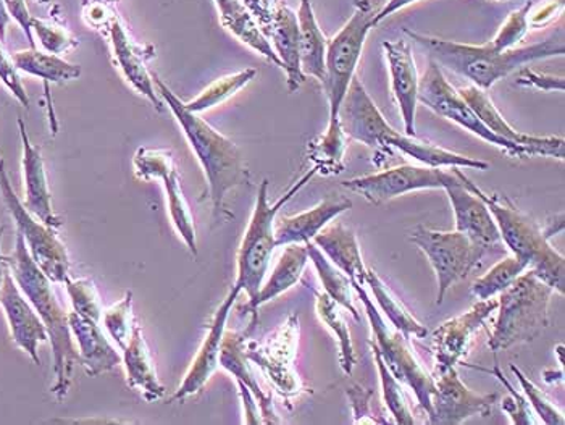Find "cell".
<instances>
[{
  "instance_id": "1",
  "label": "cell",
  "mask_w": 565,
  "mask_h": 425,
  "mask_svg": "<svg viewBox=\"0 0 565 425\" xmlns=\"http://www.w3.org/2000/svg\"><path fill=\"white\" fill-rule=\"evenodd\" d=\"M152 79L160 99L172 110L204 170L214 221H220L226 215L232 217L225 209L226 194L241 184L249 183L250 180L243 152L236 142L211 127L204 118L199 117V114L190 113L183 100L157 73L152 72Z\"/></svg>"
},
{
  "instance_id": "2",
  "label": "cell",
  "mask_w": 565,
  "mask_h": 425,
  "mask_svg": "<svg viewBox=\"0 0 565 425\" xmlns=\"http://www.w3.org/2000/svg\"><path fill=\"white\" fill-rule=\"evenodd\" d=\"M341 127L348 139L362 142L375 152L397 149L403 155L413 157L424 166L430 167H459V169H490V163L473 157L456 155L448 149L439 148L431 142L422 141L417 136H409L394 130L380 113L372 97L369 96L364 83L354 75L347 96L341 103L340 113Z\"/></svg>"
},
{
  "instance_id": "3",
  "label": "cell",
  "mask_w": 565,
  "mask_h": 425,
  "mask_svg": "<svg viewBox=\"0 0 565 425\" xmlns=\"http://www.w3.org/2000/svg\"><path fill=\"white\" fill-rule=\"evenodd\" d=\"M404 34L415 44L428 52L431 61L439 67L451 70L457 75L470 79L473 85L488 91L498 82L511 75L522 65L544 59L563 57L565 43L563 31L547 38L542 43L523 45V47L497 51L490 43L473 45L460 44L455 41L439 40L417 31L404 28Z\"/></svg>"
},
{
  "instance_id": "4",
  "label": "cell",
  "mask_w": 565,
  "mask_h": 425,
  "mask_svg": "<svg viewBox=\"0 0 565 425\" xmlns=\"http://www.w3.org/2000/svg\"><path fill=\"white\" fill-rule=\"evenodd\" d=\"M6 263L20 290L30 299L47 329L54 362V383L51 392L58 402H62L72 389L75 365L79 364L78 350L70 330L68 312L62 308L52 288V281L34 263L20 233H17L15 249L10 256H6Z\"/></svg>"
},
{
  "instance_id": "5",
  "label": "cell",
  "mask_w": 565,
  "mask_h": 425,
  "mask_svg": "<svg viewBox=\"0 0 565 425\" xmlns=\"http://www.w3.org/2000/svg\"><path fill=\"white\" fill-rule=\"evenodd\" d=\"M452 172L480 198L493 214L494 222L500 229L501 240L512 254L535 272L536 277L546 281L554 291L565 293V259L551 246L550 238L542 225L536 224L530 215L522 212L508 196L484 193L477 187L459 167H452Z\"/></svg>"
},
{
  "instance_id": "6",
  "label": "cell",
  "mask_w": 565,
  "mask_h": 425,
  "mask_svg": "<svg viewBox=\"0 0 565 425\" xmlns=\"http://www.w3.org/2000/svg\"><path fill=\"white\" fill-rule=\"evenodd\" d=\"M553 288L536 277L535 272L519 275L498 299V319L488 347L491 351L509 350L515 344L535 340L550 327V308Z\"/></svg>"
},
{
  "instance_id": "7",
  "label": "cell",
  "mask_w": 565,
  "mask_h": 425,
  "mask_svg": "<svg viewBox=\"0 0 565 425\" xmlns=\"http://www.w3.org/2000/svg\"><path fill=\"white\" fill-rule=\"evenodd\" d=\"M316 176L317 170L312 167L274 204L268 201V180L262 181L249 225H247L239 245L238 261H236L238 270H236V281L233 285L241 293H246L247 301L256 298L265 281L268 267H270L271 256L277 247V243H275L277 215Z\"/></svg>"
},
{
  "instance_id": "8",
  "label": "cell",
  "mask_w": 565,
  "mask_h": 425,
  "mask_svg": "<svg viewBox=\"0 0 565 425\" xmlns=\"http://www.w3.org/2000/svg\"><path fill=\"white\" fill-rule=\"evenodd\" d=\"M373 6L370 0H354V12L347 24L341 28L340 33L328 41L326 59V82L322 83L326 89L328 103H330V120L328 125L340 121L341 103L347 96L349 85L355 75L362 51L370 30L373 26Z\"/></svg>"
},
{
  "instance_id": "9",
  "label": "cell",
  "mask_w": 565,
  "mask_h": 425,
  "mask_svg": "<svg viewBox=\"0 0 565 425\" xmlns=\"http://www.w3.org/2000/svg\"><path fill=\"white\" fill-rule=\"evenodd\" d=\"M352 290L358 293L364 305L365 314L372 329L373 340L375 343L370 344L373 350L379 351L383 362L390 372L404 385L413 390L415 399L420 404L425 413H430L431 395H434L435 381L424 365L415 358L414 351L411 350L407 338L403 333L397 332L393 326H388L383 319L382 312L375 308V302L370 299L364 285L352 284Z\"/></svg>"
},
{
  "instance_id": "10",
  "label": "cell",
  "mask_w": 565,
  "mask_h": 425,
  "mask_svg": "<svg viewBox=\"0 0 565 425\" xmlns=\"http://www.w3.org/2000/svg\"><path fill=\"white\" fill-rule=\"evenodd\" d=\"M0 196H2L10 217L15 222L17 233L23 236L34 263L52 284L65 285L70 278V270H72L68 251L58 238L57 230L51 229L40 219L34 217L17 196L2 156H0Z\"/></svg>"
},
{
  "instance_id": "11",
  "label": "cell",
  "mask_w": 565,
  "mask_h": 425,
  "mask_svg": "<svg viewBox=\"0 0 565 425\" xmlns=\"http://www.w3.org/2000/svg\"><path fill=\"white\" fill-rule=\"evenodd\" d=\"M411 242L427 256L428 263L434 267L438 281V306L445 301L449 288L477 269L484 254L490 253L487 247L457 230L443 232L418 225L411 233Z\"/></svg>"
},
{
  "instance_id": "12",
  "label": "cell",
  "mask_w": 565,
  "mask_h": 425,
  "mask_svg": "<svg viewBox=\"0 0 565 425\" xmlns=\"http://www.w3.org/2000/svg\"><path fill=\"white\" fill-rule=\"evenodd\" d=\"M418 103L434 110L436 115L455 121L459 127L466 128L470 134L479 136L483 141L502 149L505 155L526 159L533 157L529 149L518 145V142L508 141L501 136L494 135L490 128L484 127L479 115L473 113L472 107L462 99L459 91L452 88L451 83L443 75V70L435 61H428V67L424 76L418 82Z\"/></svg>"
},
{
  "instance_id": "13",
  "label": "cell",
  "mask_w": 565,
  "mask_h": 425,
  "mask_svg": "<svg viewBox=\"0 0 565 425\" xmlns=\"http://www.w3.org/2000/svg\"><path fill=\"white\" fill-rule=\"evenodd\" d=\"M457 183H460L459 177L455 172H446L441 167L397 166L372 176L343 181L341 187L372 204H383L413 191L446 190Z\"/></svg>"
},
{
  "instance_id": "14",
  "label": "cell",
  "mask_w": 565,
  "mask_h": 425,
  "mask_svg": "<svg viewBox=\"0 0 565 425\" xmlns=\"http://www.w3.org/2000/svg\"><path fill=\"white\" fill-rule=\"evenodd\" d=\"M243 3L280 59L289 93H296L307 78L299 59L298 15L282 0H243Z\"/></svg>"
},
{
  "instance_id": "15",
  "label": "cell",
  "mask_w": 565,
  "mask_h": 425,
  "mask_svg": "<svg viewBox=\"0 0 565 425\" xmlns=\"http://www.w3.org/2000/svg\"><path fill=\"white\" fill-rule=\"evenodd\" d=\"M298 341L299 319L292 314L264 343L247 340L244 343L246 358L264 372L268 382L286 400L295 399L301 393V382L295 371Z\"/></svg>"
},
{
  "instance_id": "16",
  "label": "cell",
  "mask_w": 565,
  "mask_h": 425,
  "mask_svg": "<svg viewBox=\"0 0 565 425\" xmlns=\"http://www.w3.org/2000/svg\"><path fill=\"white\" fill-rule=\"evenodd\" d=\"M132 167L138 179L159 180L166 187L167 208L174 230L190 253L198 257V233L190 204L181 190L174 157L169 149L139 148L132 157Z\"/></svg>"
},
{
  "instance_id": "17",
  "label": "cell",
  "mask_w": 565,
  "mask_h": 425,
  "mask_svg": "<svg viewBox=\"0 0 565 425\" xmlns=\"http://www.w3.org/2000/svg\"><path fill=\"white\" fill-rule=\"evenodd\" d=\"M435 390L431 395V410L428 421L435 425H459L470 417L490 416L494 404L500 400L498 393L473 392L460 381L456 368L436 372Z\"/></svg>"
},
{
  "instance_id": "18",
  "label": "cell",
  "mask_w": 565,
  "mask_h": 425,
  "mask_svg": "<svg viewBox=\"0 0 565 425\" xmlns=\"http://www.w3.org/2000/svg\"><path fill=\"white\" fill-rule=\"evenodd\" d=\"M498 299H480L469 311L446 320L431 336L436 372L456 368L469 354L472 337L497 312Z\"/></svg>"
},
{
  "instance_id": "19",
  "label": "cell",
  "mask_w": 565,
  "mask_h": 425,
  "mask_svg": "<svg viewBox=\"0 0 565 425\" xmlns=\"http://www.w3.org/2000/svg\"><path fill=\"white\" fill-rule=\"evenodd\" d=\"M241 291L238 288L233 287L228 296L223 299L222 305L218 306L217 311L214 314L211 326H209L207 336L202 341L201 348L196 353V358L191 362L183 382L178 386L177 392L173 393L170 403L184 402L191 396L198 395L205 383L211 381L212 375L215 374L220 365V350H222L223 333L226 330V322H228L230 312L235 306L236 299Z\"/></svg>"
},
{
  "instance_id": "20",
  "label": "cell",
  "mask_w": 565,
  "mask_h": 425,
  "mask_svg": "<svg viewBox=\"0 0 565 425\" xmlns=\"http://www.w3.org/2000/svg\"><path fill=\"white\" fill-rule=\"evenodd\" d=\"M0 306L6 312L12 340L15 341L20 350L30 357L34 364L40 365L41 359L38 348L41 343H47V329H45L43 319L33 308L30 299L20 290L10 270H7L6 278H3Z\"/></svg>"
},
{
  "instance_id": "21",
  "label": "cell",
  "mask_w": 565,
  "mask_h": 425,
  "mask_svg": "<svg viewBox=\"0 0 565 425\" xmlns=\"http://www.w3.org/2000/svg\"><path fill=\"white\" fill-rule=\"evenodd\" d=\"M106 33L109 34L115 62L124 73L125 79L130 83L136 93L146 97L156 107V110L162 113L163 100L160 99L156 85H153L152 72H149L148 65H146L152 57V49L132 40L127 26L121 22L120 15L111 20Z\"/></svg>"
},
{
  "instance_id": "22",
  "label": "cell",
  "mask_w": 565,
  "mask_h": 425,
  "mask_svg": "<svg viewBox=\"0 0 565 425\" xmlns=\"http://www.w3.org/2000/svg\"><path fill=\"white\" fill-rule=\"evenodd\" d=\"M459 91L462 99L472 107L473 113L479 115L484 127L490 128L494 135L508 139L511 142H518L523 148L529 149L532 156L551 157V159H565V141L559 136H533L521 134L512 128L500 110L494 106L493 100L488 96L487 91L479 86L470 85Z\"/></svg>"
},
{
  "instance_id": "23",
  "label": "cell",
  "mask_w": 565,
  "mask_h": 425,
  "mask_svg": "<svg viewBox=\"0 0 565 425\" xmlns=\"http://www.w3.org/2000/svg\"><path fill=\"white\" fill-rule=\"evenodd\" d=\"M445 191L455 211L457 232L480 243L488 251H502L504 243L501 240L500 229L488 205L466 188L462 181L446 188Z\"/></svg>"
},
{
  "instance_id": "24",
  "label": "cell",
  "mask_w": 565,
  "mask_h": 425,
  "mask_svg": "<svg viewBox=\"0 0 565 425\" xmlns=\"http://www.w3.org/2000/svg\"><path fill=\"white\" fill-rule=\"evenodd\" d=\"M386 61H388L390 73H392V88L399 106L401 117L404 121V131L409 136L415 134V114L418 104V76L417 65L409 41H383Z\"/></svg>"
},
{
  "instance_id": "25",
  "label": "cell",
  "mask_w": 565,
  "mask_h": 425,
  "mask_svg": "<svg viewBox=\"0 0 565 425\" xmlns=\"http://www.w3.org/2000/svg\"><path fill=\"white\" fill-rule=\"evenodd\" d=\"M19 131L23 145L24 208L51 229H62V219L55 214L52 205L44 157L40 148L31 142L23 118H19Z\"/></svg>"
},
{
  "instance_id": "26",
  "label": "cell",
  "mask_w": 565,
  "mask_h": 425,
  "mask_svg": "<svg viewBox=\"0 0 565 425\" xmlns=\"http://www.w3.org/2000/svg\"><path fill=\"white\" fill-rule=\"evenodd\" d=\"M70 330L78 350L79 364L89 378L109 374L121 364V354L111 344L100 322L86 319L75 311L68 312Z\"/></svg>"
},
{
  "instance_id": "27",
  "label": "cell",
  "mask_w": 565,
  "mask_h": 425,
  "mask_svg": "<svg viewBox=\"0 0 565 425\" xmlns=\"http://www.w3.org/2000/svg\"><path fill=\"white\" fill-rule=\"evenodd\" d=\"M351 208L352 201L348 198L330 194L309 211L275 221V243L278 247L292 245V243L305 245L307 242H312L317 233L322 232L333 219Z\"/></svg>"
},
{
  "instance_id": "28",
  "label": "cell",
  "mask_w": 565,
  "mask_h": 425,
  "mask_svg": "<svg viewBox=\"0 0 565 425\" xmlns=\"http://www.w3.org/2000/svg\"><path fill=\"white\" fill-rule=\"evenodd\" d=\"M309 264V253H307V246L301 243H292V245H286L282 251L280 261L271 272L270 278L262 284L259 293L256 298L249 299L246 305L243 306L244 314H250L249 329L247 333L253 332L254 327L257 323V317H259V309L267 302L274 301L282 293L291 290L299 280H301L302 274Z\"/></svg>"
},
{
  "instance_id": "29",
  "label": "cell",
  "mask_w": 565,
  "mask_h": 425,
  "mask_svg": "<svg viewBox=\"0 0 565 425\" xmlns=\"http://www.w3.org/2000/svg\"><path fill=\"white\" fill-rule=\"evenodd\" d=\"M247 336H249L247 332L238 333L225 330L222 350H220V365L228 371L236 382L243 383L250 390L257 406H259L262 424H280V417L275 413L274 400L260 389L259 382L256 381L253 369H250L249 359L244 353Z\"/></svg>"
},
{
  "instance_id": "30",
  "label": "cell",
  "mask_w": 565,
  "mask_h": 425,
  "mask_svg": "<svg viewBox=\"0 0 565 425\" xmlns=\"http://www.w3.org/2000/svg\"><path fill=\"white\" fill-rule=\"evenodd\" d=\"M312 243L338 269L348 275L351 284H365L367 267L362 259L358 236L352 230L341 222H334V224L330 222L322 232L313 236Z\"/></svg>"
},
{
  "instance_id": "31",
  "label": "cell",
  "mask_w": 565,
  "mask_h": 425,
  "mask_svg": "<svg viewBox=\"0 0 565 425\" xmlns=\"http://www.w3.org/2000/svg\"><path fill=\"white\" fill-rule=\"evenodd\" d=\"M125 371L130 389L141 393L146 402H159L166 395V386L159 381L156 364L149 350L148 341L142 336L141 327H136L135 332L124 350Z\"/></svg>"
},
{
  "instance_id": "32",
  "label": "cell",
  "mask_w": 565,
  "mask_h": 425,
  "mask_svg": "<svg viewBox=\"0 0 565 425\" xmlns=\"http://www.w3.org/2000/svg\"><path fill=\"white\" fill-rule=\"evenodd\" d=\"M214 2L218 9L220 22L225 30L271 64L282 67L280 59L275 54L274 47L262 33L259 24L249 9L244 6L243 0H214Z\"/></svg>"
},
{
  "instance_id": "33",
  "label": "cell",
  "mask_w": 565,
  "mask_h": 425,
  "mask_svg": "<svg viewBox=\"0 0 565 425\" xmlns=\"http://www.w3.org/2000/svg\"><path fill=\"white\" fill-rule=\"evenodd\" d=\"M298 15L299 23V59L306 76L326 82V59L328 40L320 30L310 0H301Z\"/></svg>"
},
{
  "instance_id": "34",
  "label": "cell",
  "mask_w": 565,
  "mask_h": 425,
  "mask_svg": "<svg viewBox=\"0 0 565 425\" xmlns=\"http://www.w3.org/2000/svg\"><path fill=\"white\" fill-rule=\"evenodd\" d=\"M12 57L19 72L43 79L45 91L49 89L51 83L61 85V83L73 82L82 76L79 65L70 64L61 55L41 52L36 47L17 52Z\"/></svg>"
},
{
  "instance_id": "35",
  "label": "cell",
  "mask_w": 565,
  "mask_h": 425,
  "mask_svg": "<svg viewBox=\"0 0 565 425\" xmlns=\"http://www.w3.org/2000/svg\"><path fill=\"white\" fill-rule=\"evenodd\" d=\"M365 284L369 285L373 296H375L376 305L382 309V312L388 317L390 323L403 333L404 337L409 338H425L428 336V329L424 323L418 322L417 319L409 312V309L393 295V291L386 287L385 281L379 277L373 269H367L365 274Z\"/></svg>"
},
{
  "instance_id": "36",
  "label": "cell",
  "mask_w": 565,
  "mask_h": 425,
  "mask_svg": "<svg viewBox=\"0 0 565 425\" xmlns=\"http://www.w3.org/2000/svg\"><path fill=\"white\" fill-rule=\"evenodd\" d=\"M317 316L320 317L327 329L337 337L340 348V365L344 374L351 375L354 365L358 364L354 347H352L351 332L347 320L344 308H341L334 299H331L326 291L317 293L316 299Z\"/></svg>"
},
{
  "instance_id": "37",
  "label": "cell",
  "mask_w": 565,
  "mask_h": 425,
  "mask_svg": "<svg viewBox=\"0 0 565 425\" xmlns=\"http://www.w3.org/2000/svg\"><path fill=\"white\" fill-rule=\"evenodd\" d=\"M347 148L348 136L344 135L341 121L328 125L326 134L309 145V159L313 162V169L326 177L340 176L344 172Z\"/></svg>"
},
{
  "instance_id": "38",
  "label": "cell",
  "mask_w": 565,
  "mask_h": 425,
  "mask_svg": "<svg viewBox=\"0 0 565 425\" xmlns=\"http://www.w3.org/2000/svg\"><path fill=\"white\" fill-rule=\"evenodd\" d=\"M306 246L309 261H312L327 295L334 299L341 308H344V311L351 314L355 320L361 319L354 302H352V284L348 275L338 269L312 242H307Z\"/></svg>"
},
{
  "instance_id": "39",
  "label": "cell",
  "mask_w": 565,
  "mask_h": 425,
  "mask_svg": "<svg viewBox=\"0 0 565 425\" xmlns=\"http://www.w3.org/2000/svg\"><path fill=\"white\" fill-rule=\"evenodd\" d=\"M256 68H246L241 70L238 73H233V75L223 76V78L217 79V82L212 83L211 86L202 91L196 99L184 103V106H186L190 113L199 115L215 109V107L222 106L223 103L236 96L241 89L246 88L256 78Z\"/></svg>"
},
{
  "instance_id": "40",
  "label": "cell",
  "mask_w": 565,
  "mask_h": 425,
  "mask_svg": "<svg viewBox=\"0 0 565 425\" xmlns=\"http://www.w3.org/2000/svg\"><path fill=\"white\" fill-rule=\"evenodd\" d=\"M525 270H529V266L512 254V256L500 261L497 266L491 267L487 274L477 278L472 285V293L479 299L494 298Z\"/></svg>"
},
{
  "instance_id": "41",
  "label": "cell",
  "mask_w": 565,
  "mask_h": 425,
  "mask_svg": "<svg viewBox=\"0 0 565 425\" xmlns=\"http://www.w3.org/2000/svg\"><path fill=\"white\" fill-rule=\"evenodd\" d=\"M373 359H375L376 368H379L380 382H382L383 402L388 407L392 414L394 424L397 425H414L415 419L413 411H411L409 403H407L406 395H404L403 385L386 368L379 351L373 350Z\"/></svg>"
},
{
  "instance_id": "42",
  "label": "cell",
  "mask_w": 565,
  "mask_h": 425,
  "mask_svg": "<svg viewBox=\"0 0 565 425\" xmlns=\"http://www.w3.org/2000/svg\"><path fill=\"white\" fill-rule=\"evenodd\" d=\"M100 323H103L107 336L114 340L120 351H124L136 327L139 326L135 309H132V291H127V295L120 301L106 309L103 312Z\"/></svg>"
},
{
  "instance_id": "43",
  "label": "cell",
  "mask_w": 565,
  "mask_h": 425,
  "mask_svg": "<svg viewBox=\"0 0 565 425\" xmlns=\"http://www.w3.org/2000/svg\"><path fill=\"white\" fill-rule=\"evenodd\" d=\"M66 293H68L70 302H72V311L86 317V319L100 322L103 319V302H100L99 290L90 278L72 277L65 281Z\"/></svg>"
},
{
  "instance_id": "44",
  "label": "cell",
  "mask_w": 565,
  "mask_h": 425,
  "mask_svg": "<svg viewBox=\"0 0 565 425\" xmlns=\"http://www.w3.org/2000/svg\"><path fill=\"white\" fill-rule=\"evenodd\" d=\"M533 2L532 0H526L525 3L521 7V9L514 10L511 12V15L508 17L500 31H498L497 36H494L493 41H490V44L493 45L497 51H509V49L518 47V44L521 43L523 38L526 36L530 30V13H532Z\"/></svg>"
},
{
  "instance_id": "45",
  "label": "cell",
  "mask_w": 565,
  "mask_h": 425,
  "mask_svg": "<svg viewBox=\"0 0 565 425\" xmlns=\"http://www.w3.org/2000/svg\"><path fill=\"white\" fill-rule=\"evenodd\" d=\"M511 371L512 374L518 378L519 383H521L523 393H525L526 396V402L535 410L536 416L542 419V423L547 425H564V414L547 400V396L544 395L542 390L530 381L521 369L515 368V364H511Z\"/></svg>"
},
{
  "instance_id": "46",
  "label": "cell",
  "mask_w": 565,
  "mask_h": 425,
  "mask_svg": "<svg viewBox=\"0 0 565 425\" xmlns=\"http://www.w3.org/2000/svg\"><path fill=\"white\" fill-rule=\"evenodd\" d=\"M31 31H33V36L36 34L38 41L49 54L61 55L78 44L75 38L64 28L54 26V24L36 19V17L31 19Z\"/></svg>"
},
{
  "instance_id": "47",
  "label": "cell",
  "mask_w": 565,
  "mask_h": 425,
  "mask_svg": "<svg viewBox=\"0 0 565 425\" xmlns=\"http://www.w3.org/2000/svg\"><path fill=\"white\" fill-rule=\"evenodd\" d=\"M493 374L497 375L498 381L509 390L511 396L504 399L502 402V411L508 414L509 419L515 425H532L535 424L533 421L532 413H530L529 402L523 396L519 395L518 390L511 385V382L502 374L500 365H494Z\"/></svg>"
},
{
  "instance_id": "48",
  "label": "cell",
  "mask_w": 565,
  "mask_h": 425,
  "mask_svg": "<svg viewBox=\"0 0 565 425\" xmlns=\"http://www.w3.org/2000/svg\"><path fill=\"white\" fill-rule=\"evenodd\" d=\"M0 82L6 85V88L12 93V96L22 104L23 107H30V96L20 76L19 68L15 67L12 55L6 51L3 41H0Z\"/></svg>"
},
{
  "instance_id": "49",
  "label": "cell",
  "mask_w": 565,
  "mask_h": 425,
  "mask_svg": "<svg viewBox=\"0 0 565 425\" xmlns=\"http://www.w3.org/2000/svg\"><path fill=\"white\" fill-rule=\"evenodd\" d=\"M118 0H83L85 22L96 30L106 31L111 20L118 15Z\"/></svg>"
},
{
  "instance_id": "50",
  "label": "cell",
  "mask_w": 565,
  "mask_h": 425,
  "mask_svg": "<svg viewBox=\"0 0 565 425\" xmlns=\"http://www.w3.org/2000/svg\"><path fill=\"white\" fill-rule=\"evenodd\" d=\"M349 402H351L352 414H354V424H386V421L376 419L372 416L370 411V400H372L373 392L358 385L348 389Z\"/></svg>"
},
{
  "instance_id": "51",
  "label": "cell",
  "mask_w": 565,
  "mask_h": 425,
  "mask_svg": "<svg viewBox=\"0 0 565 425\" xmlns=\"http://www.w3.org/2000/svg\"><path fill=\"white\" fill-rule=\"evenodd\" d=\"M515 83L521 86H525V88H535L539 91H561L564 93L565 91V82L561 76L553 75H544V73L535 72L532 68H522L521 72L518 73V79Z\"/></svg>"
},
{
  "instance_id": "52",
  "label": "cell",
  "mask_w": 565,
  "mask_h": 425,
  "mask_svg": "<svg viewBox=\"0 0 565 425\" xmlns=\"http://www.w3.org/2000/svg\"><path fill=\"white\" fill-rule=\"evenodd\" d=\"M7 9H9L10 17L15 20L22 28L24 36L30 41L31 47H36L34 44L33 31H31V15L28 10L26 0H6Z\"/></svg>"
},
{
  "instance_id": "53",
  "label": "cell",
  "mask_w": 565,
  "mask_h": 425,
  "mask_svg": "<svg viewBox=\"0 0 565 425\" xmlns=\"http://www.w3.org/2000/svg\"><path fill=\"white\" fill-rule=\"evenodd\" d=\"M238 383L241 402H243L244 407V424L257 425L262 424L260 411L259 406H257L256 399H254L250 390L247 389L243 383Z\"/></svg>"
},
{
  "instance_id": "54",
  "label": "cell",
  "mask_w": 565,
  "mask_h": 425,
  "mask_svg": "<svg viewBox=\"0 0 565 425\" xmlns=\"http://www.w3.org/2000/svg\"><path fill=\"white\" fill-rule=\"evenodd\" d=\"M564 0H553L547 2L546 6L542 7L536 13H530L529 23L530 26H543V24L550 23L551 20L556 19V13L563 10Z\"/></svg>"
},
{
  "instance_id": "55",
  "label": "cell",
  "mask_w": 565,
  "mask_h": 425,
  "mask_svg": "<svg viewBox=\"0 0 565 425\" xmlns=\"http://www.w3.org/2000/svg\"><path fill=\"white\" fill-rule=\"evenodd\" d=\"M415 2H418V0H388L386 6L383 7L379 13H375V17H373V26H376V24L382 23L383 20L392 17L393 13L397 12V10L404 9V7L411 6V3Z\"/></svg>"
},
{
  "instance_id": "56",
  "label": "cell",
  "mask_w": 565,
  "mask_h": 425,
  "mask_svg": "<svg viewBox=\"0 0 565 425\" xmlns=\"http://www.w3.org/2000/svg\"><path fill=\"white\" fill-rule=\"evenodd\" d=\"M10 17L9 9H7L6 0H0V41L6 43L7 40V28H9Z\"/></svg>"
},
{
  "instance_id": "57",
  "label": "cell",
  "mask_w": 565,
  "mask_h": 425,
  "mask_svg": "<svg viewBox=\"0 0 565 425\" xmlns=\"http://www.w3.org/2000/svg\"><path fill=\"white\" fill-rule=\"evenodd\" d=\"M3 232H6V226L0 225V291H2L3 278H6L7 270H9L6 263V256H3L2 253Z\"/></svg>"
},
{
  "instance_id": "58",
  "label": "cell",
  "mask_w": 565,
  "mask_h": 425,
  "mask_svg": "<svg viewBox=\"0 0 565 425\" xmlns=\"http://www.w3.org/2000/svg\"><path fill=\"white\" fill-rule=\"evenodd\" d=\"M500 2H505V0H500Z\"/></svg>"
}]
</instances>
